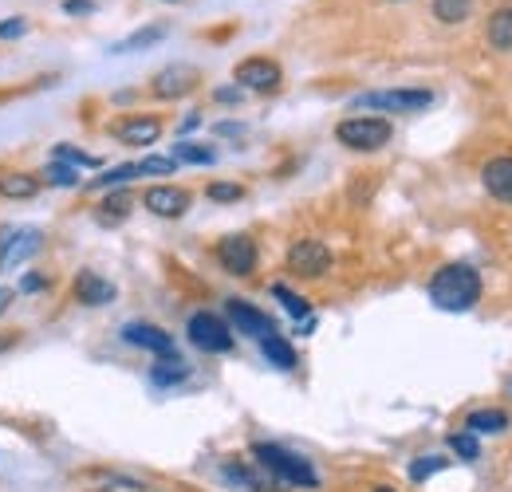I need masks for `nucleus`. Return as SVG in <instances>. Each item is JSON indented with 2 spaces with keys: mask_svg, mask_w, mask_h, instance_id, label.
I'll list each match as a JSON object with an SVG mask.
<instances>
[{
  "mask_svg": "<svg viewBox=\"0 0 512 492\" xmlns=\"http://www.w3.org/2000/svg\"><path fill=\"white\" fill-rule=\"evenodd\" d=\"M430 300L438 311H469L481 300V272L473 264H446L430 280Z\"/></svg>",
  "mask_w": 512,
  "mask_h": 492,
  "instance_id": "nucleus-1",
  "label": "nucleus"
},
{
  "mask_svg": "<svg viewBox=\"0 0 512 492\" xmlns=\"http://www.w3.org/2000/svg\"><path fill=\"white\" fill-rule=\"evenodd\" d=\"M253 457L276 485H296V489H316L320 485V473L312 469V461H304L300 453H292L276 441H256Z\"/></svg>",
  "mask_w": 512,
  "mask_h": 492,
  "instance_id": "nucleus-2",
  "label": "nucleus"
},
{
  "mask_svg": "<svg viewBox=\"0 0 512 492\" xmlns=\"http://www.w3.org/2000/svg\"><path fill=\"white\" fill-rule=\"evenodd\" d=\"M434 103V91L426 87H394V91H367L355 95V111H386V115H414Z\"/></svg>",
  "mask_w": 512,
  "mask_h": 492,
  "instance_id": "nucleus-3",
  "label": "nucleus"
},
{
  "mask_svg": "<svg viewBox=\"0 0 512 492\" xmlns=\"http://www.w3.org/2000/svg\"><path fill=\"white\" fill-rule=\"evenodd\" d=\"M390 134H394V126L379 119V115H355V119H343V123L335 126V138H339V146H347V150H355V154H375V150H383L386 142H390Z\"/></svg>",
  "mask_w": 512,
  "mask_h": 492,
  "instance_id": "nucleus-4",
  "label": "nucleus"
},
{
  "mask_svg": "<svg viewBox=\"0 0 512 492\" xmlns=\"http://www.w3.org/2000/svg\"><path fill=\"white\" fill-rule=\"evenodd\" d=\"M186 335H190L193 347L205 351V355H225V351H233V327H229L221 315H213V311H193L190 323H186Z\"/></svg>",
  "mask_w": 512,
  "mask_h": 492,
  "instance_id": "nucleus-5",
  "label": "nucleus"
},
{
  "mask_svg": "<svg viewBox=\"0 0 512 492\" xmlns=\"http://www.w3.org/2000/svg\"><path fill=\"white\" fill-rule=\"evenodd\" d=\"M331 248L316 241V237H304V241H292L288 248V272L300 276V280H323L331 272Z\"/></svg>",
  "mask_w": 512,
  "mask_h": 492,
  "instance_id": "nucleus-6",
  "label": "nucleus"
},
{
  "mask_svg": "<svg viewBox=\"0 0 512 492\" xmlns=\"http://www.w3.org/2000/svg\"><path fill=\"white\" fill-rule=\"evenodd\" d=\"M233 79H237L241 91H260V95H268V91H276V87L284 83V71H280V63L268 60V56H253V60H241L233 67Z\"/></svg>",
  "mask_w": 512,
  "mask_h": 492,
  "instance_id": "nucleus-7",
  "label": "nucleus"
},
{
  "mask_svg": "<svg viewBox=\"0 0 512 492\" xmlns=\"http://www.w3.org/2000/svg\"><path fill=\"white\" fill-rule=\"evenodd\" d=\"M217 264L229 276H253L256 272V241L245 233H233L225 241H217Z\"/></svg>",
  "mask_w": 512,
  "mask_h": 492,
  "instance_id": "nucleus-8",
  "label": "nucleus"
},
{
  "mask_svg": "<svg viewBox=\"0 0 512 492\" xmlns=\"http://www.w3.org/2000/svg\"><path fill=\"white\" fill-rule=\"evenodd\" d=\"M44 248V233L40 229H4L0 233V272L24 264L28 256H36Z\"/></svg>",
  "mask_w": 512,
  "mask_h": 492,
  "instance_id": "nucleus-9",
  "label": "nucleus"
},
{
  "mask_svg": "<svg viewBox=\"0 0 512 492\" xmlns=\"http://www.w3.org/2000/svg\"><path fill=\"white\" fill-rule=\"evenodd\" d=\"M197 67L190 63H170V67H162L154 79H150V95L154 99H182V95H190L193 87H197Z\"/></svg>",
  "mask_w": 512,
  "mask_h": 492,
  "instance_id": "nucleus-10",
  "label": "nucleus"
},
{
  "mask_svg": "<svg viewBox=\"0 0 512 492\" xmlns=\"http://www.w3.org/2000/svg\"><path fill=\"white\" fill-rule=\"evenodd\" d=\"M142 205H146L154 217L174 221V217H186V209H190V193H186L182 185H150V189L142 193Z\"/></svg>",
  "mask_w": 512,
  "mask_h": 492,
  "instance_id": "nucleus-11",
  "label": "nucleus"
},
{
  "mask_svg": "<svg viewBox=\"0 0 512 492\" xmlns=\"http://www.w3.org/2000/svg\"><path fill=\"white\" fill-rule=\"evenodd\" d=\"M225 311H229V323L237 327V335H249L256 343L268 339V335H276V323H272L264 311H256L249 300H229Z\"/></svg>",
  "mask_w": 512,
  "mask_h": 492,
  "instance_id": "nucleus-12",
  "label": "nucleus"
},
{
  "mask_svg": "<svg viewBox=\"0 0 512 492\" xmlns=\"http://www.w3.org/2000/svg\"><path fill=\"white\" fill-rule=\"evenodd\" d=\"M75 489L83 492H150L146 481L127 477V473H111V469H87L75 477Z\"/></svg>",
  "mask_w": 512,
  "mask_h": 492,
  "instance_id": "nucleus-13",
  "label": "nucleus"
},
{
  "mask_svg": "<svg viewBox=\"0 0 512 492\" xmlns=\"http://www.w3.org/2000/svg\"><path fill=\"white\" fill-rule=\"evenodd\" d=\"M111 134L127 146H154L162 138V119L158 115H127L111 126Z\"/></svg>",
  "mask_w": 512,
  "mask_h": 492,
  "instance_id": "nucleus-14",
  "label": "nucleus"
},
{
  "mask_svg": "<svg viewBox=\"0 0 512 492\" xmlns=\"http://www.w3.org/2000/svg\"><path fill=\"white\" fill-rule=\"evenodd\" d=\"M123 339H127L130 347H142V351H150V355H174V335H166L162 327H154V323H127L123 327Z\"/></svg>",
  "mask_w": 512,
  "mask_h": 492,
  "instance_id": "nucleus-15",
  "label": "nucleus"
},
{
  "mask_svg": "<svg viewBox=\"0 0 512 492\" xmlns=\"http://www.w3.org/2000/svg\"><path fill=\"white\" fill-rule=\"evenodd\" d=\"M481 185H485L489 197L512 205V158L509 154H497V158H489V162L481 166Z\"/></svg>",
  "mask_w": 512,
  "mask_h": 492,
  "instance_id": "nucleus-16",
  "label": "nucleus"
},
{
  "mask_svg": "<svg viewBox=\"0 0 512 492\" xmlns=\"http://www.w3.org/2000/svg\"><path fill=\"white\" fill-rule=\"evenodd\" d=\"M75 300L87 304V308H103V304L115 300V284L103 280L99 272H79L75 276Z\"/></svg>",
  "mask_w": 512,
  "mask_h": 492,
  "instance_id": "nucleus-17",
  "label": "nucleus"
},
{
  "mask_svg": "<svg viewBox=\"0 0 512 492\" xmlns=\"http://www.w3.org/2000/svg\"><path fill=\"white\" fill-rule=\"evenodd\" d=\"M485 40L493 52H512V4H501L485 20Z\"/></svg>",
  "mask_w": 512,
  "mask_h": 492,
  "instance_id": "nucleus-18",
  "label": "nucleus"
},
{
  "mask_svg": "<svg viewBox=\"0 0 512 492\" xmlns=\"http://www.w3.org/2000/svg\"><path fill=\"white\" fill-rule=\"evenodd\" d=\"M221 473H225V481H229V485H241L245 492H276V481H272V477H264V473H256L253 465L225 461V465H221Z\"/></svg>",
  "mask_w": 512,
  "mask_h": 492,
  "instance_id": "nucleus-19",
  "label": "nucleus"
},
{
  "mask_svg": "<svg viewBox=\"0 0 512 492\" xmlns=\"http://www.w3.org/2000/svg\"><path fill=\"white\" fill-rule=\"evenodd\" d=\"M40 178L36 174H24V170H8L0 174V197L4 201H32L40 193Z\"/></svg>",
  "mask_w": 512,
  "mask_h": 492,
  "instance_id": "nucleus-20",
  "label": "nucleus"
},
{
  "mask_svg": "<svg viewBox=\"0 0 512 492\" xmlns=\"http://www.w3.org/2000/svg\"><path fill=\"white\" fill-rule=\"evenodd\" d=\"M158 40H166V24H150V28H138V32H130L127 40H119L111 52L115 56H130V52H142V48H154Z\"/></svg>",
  "mask_w": 512,
  "mask_h": 492,
  "instance_id": "nucleus-21",
  "label": "nucleus"
},
{
  "mask_svg": "<svg viewBox=\"0 0 512 492\" xmlns=\"http://www.w3.org/2000/svg\"><path fill=\"white\" fill-rule=\"evenodd\" d=\"M150 378H154V386H178V382L190 378V367H186L178 355H162V359L150 367Z\"/></svg>",
  "mask_w": 512,
  "mask_h": 492,
  "instance_id": "nucleus-22",
  "label": "nucleus"
},
{
  "mask_svg": "<svg viewBox=\"0 0 512 492\" xmlns=\"http://www.w3.org/2000/svg\"><path fill=\"white\" fill-rule=\"evenodd\" d=\"M260 351H264V359H268L276 370H296V351H292L288 339L268 335V339H260Z\"/></svg>",
  "mask_w": 512,
  "mask_h": 492,
  "instance_id": "nucleus-23",
  "label": "nucleus"
},
{
  "mask_svg": "<svg viewBox=\"0 0 512 492\" xmlns=\"http://www.w3.org/2000/svg\"><path fill=\"white\" fill-rule=\"evenodd\" d=\"M465 430L469 433H505L509 430V414L505 410H473L465 418Z\"/></svg>",
  "mask_w": 512,
  "mask_h": 492,
  "instance_id": "nucleus-24",
  "label": "nucleus"
},
{
  "mask_svg": "<svg viewBox=\"0 0 512 492\" xmlns=\"http://www.w3.org/2000/svg\"><path fill=\"white\" fill-rule=\"evenodd\" d=\"M127 217H130V193H123V189H115V193L99 205V213H95L99 225H119V221H127Z\"/></svg>",
  "mask_w": 512,
  "mask_h": 492,
  "instance_id": "nucleus-25",
  "label": "nucleus"
},
{
  "mask_svg": "<svg viewBox=\"0 0 512 492\" xmlns=\"http://www.w3.org/2000/svg\"><path fill=\"white\" fill-rule=\"evenodd\" d=\"M272 296L284 304V311H288L292 319H312V304H308L304 296H296L288 284H272Z\"/></svg>",
  "mask_w": 512,
  "mask_h": 492,
  "instance_id": "nucleus-26",
  "label": "nucleus"
},
{
  "mask_svg": "<svg viewBox=\"0 0 512 492\" xmlns=\"http://www.w3.org/2000/svg\"><path fill=\"white\" fill-rule=\"evenodd\" d=\"M174 162L209 166V162H217V150H209V146H197V142H178V146H174Z\"/></svg>",
  "mask_w": 512,
  "mask_h": 492,
  "instance_id": "nucleus-27",
  "label": "nucleus"
},
{
  "mask_svg": "<svg viewBox=\"0 0 512 492\" xmlns=\"http://www.w3.org/2000/svg\"><path fill=\"white\" fill-rule=\"evenodd\" d=\"M469 12H473V0H434V16L442 24H461L469 20Z\"/></svg>",
  "mask_w": 512,
  "mask_h": 492,
  "instance_id": "nucleus-28",
  "label": "nucleus"
},
{
  "mask_svg": "<svg viewBox=\"0 0 512 492\" xmlns=\"http://www.w3.org/2000/svg\"><path fill=\"white\" fill-rule=\"evenodd\" d=\"M442 469H446V457H442V453H426V457H418V461L410 465V481L422 485V481H430V477L442 473Z\"/></svg>",
  "mask_w": 512,
  "mask_h": 492,
  "instance_id": "nucleus-29",
  "label": "nucleus"
},
{
  "mask_svg": "<svg viewBox=\"0 0 512 492\" xmlns=\"http://www.w3.org/2000/svg\"><path fill=\"white\" fill-rule=\"evenodd\" d=\"M56 162H64L71 170H99V158L95 154H83V150H75V146H56Z\"/></svg>",
  "mask_w": 512,
  "mask_h": 492,
  "instance_id": "nucleus-30",
  "label": "nucleus"
},
{
  "mask_svg": "<svg viewBox=\"0 0 512 492\" xmlns=\"http://www.w3.org/2000/svg\"><path fill=\"white\" fill-rule=\"evenodd\" d=\"M130 178H138V162H127V166L107 170L103 178H95V185H99V189H119V185H127Z\"/></svg>",
  "mask_w": 512,
  "mask_h": 492,
  "instance_id": "nucleus-31",
  "label": "nucleus"
},
{
  "mask_svg": "<svg viewBox=\"0 0 512 492\" xmlns=\"http://www.w3.org/2000/svg\"><path fill=\"white\" fill-rule=\"evenodd\" d=\"M449 449H453L457 457H465V461H477V457H481L477 433H453V437H449Z\"/></svg>",
  "mask_w": 512,
  "mask_h": 492,
  "instance_id": "nucleus-32",
  "label": "nucleus"
},
{
  "mask_svg": "<svg viewBox=\"0 0 512 492\" xmlns=\"http://www.w3.org/2000/svg\"><path fill=\"white\" fill-rule=\"evenodd\" d=\"M205 197H209V201H241V197H245V189H241V185H233V182H213L209 189H205Z\"/></svg>",
  "mask_w": 512,
  "mask_h": 492,
  "instance_id": "nucleus-33",
  "label": "nucleus"
},
{
  "mask_svg": "<svg viewBox=\"0 0 512 492\" xmlns=\"http://www.w3.org/2000/svg\"><path fill=\"white\" fill-rule=\"evenodd\" d=\"M44 178H48L52 185H67V189H71V185H79V170H71V166H64V162H52Z\"/></svg>",
  "mask_w": 512,
  "mask_h": 492,
  "instance_id": "nucleus-34",
  "label": "nucleus"
},
{
  "mask_svg": "<svg viewBox=\"0 0 512 492\" xmlns=\"http://www.w3.org/2000/svg\"><path fill=\"white\" fill-rule=\"evenodd\" d=\"M174 166H178L174 158H158V154H150V158L138 162V174H162V178H166V174H174Z\"/></svg>",
  "mask_w": 512,
  "mask_h": 492,
  "instance_id": "nucleus-35",
  "label": "nucleus"
},
{
  "mask_svg": "<svg viewBox=\"0 0 512 492\" xmlns=\"http://www.w3.org/2000/svg\"><path fill=\"white\" fill-rule=\"evenodd\" d=\"M28 32V20L24 16H8V20H0V40H20Z\"/></svg>",
  "mask_w": 512,
  "mask_h": 492,
  "instance_id": "nucleus-36",
  "label": "nucleus"
},
{
  "mask_svg": "<svg viewBox=\"0 0 512 492\" xmlns=\"http://www.w3.org/2000/svg\"><path fill=\"white\" fill-rule=\"evenodd\" d=\"M67 16H91L95 12V0H64Z\"/></svg>",
  "mask_w": 512,
  "mask_h": 492,
  "instance_id": "nucleus-37",
  "label": "nucleus"
},
{
  "mask_svg": "<svg viewBox=\"0 0 512 492\" xmlns=\"http://www.w3.org/2000/svg\"><path fill=\"white\" fill-rule=\"evenodd\" d=\"M44 288H48V276H40V272H28L20 280V292H44Z\"/></svg>",
  "mask_w": 512,
  "mask_h": 492,
  "instance_id": "nucleus-38",
  "label": "nucleus"
},
{
  "mask_svg": "<svg viewBox=\"0 0 512 492\" xmlns=\"http://www.w3.org/2000/svg\"><path fill=\"white\" fill-rule=\"evenodd\" d=\"M241 95H245L241 87H221L217 91V103H241Z\"/></svg>",
  "mask_w": 512,
  "mask_h": 492,
  "instance_id": "nucleus-39",
  "label": "nucleus"
},
{
  "mask_svg": "<svg viewBox=\"0 0 512 492\" xmlns=\"http://www.w3.org/2000/svg\"><path fill=\"white\" fill-rule=\"evenodd\" d=\"M12 300H16V292H12V288H0V315L8 311V304H12Z\"/></svg>",
  "mask_w": 512,
  "mask_h": 492,
  "instance_id": "nucleus-40",
  "label": "nucleus"
},
{
  "mask_svg": "<svg viewBox=\"0 0 512 492\" xmlns=\"http://www.w3.org/2000/svg\"><path fill=\"white\" fill-rule=\"evenodd\" d=\"M16 343V331H0V351H8Z\"/></svg>",
  "mask_w": 512,
  "mask_h": 492,
  "instance_id": "nucleus-41",
  "label": "nucleus"
},
{
  "mask_svg": "<svg viewBox=\"0 0 512 492\" xmlns=\"http://www.w3.org/2000/svg\"><path fill=\"white\" fill-rule=\"evenodd\" d=\"M193 126H201V115H190V119H182V134L193 130Z\"/></svg>",
  "mask_w": 512,
  "mask_h": 492,
  "instance_id": "nucleus-42",
  "label": "nucleus"
},
{
  "mask_svg": "<svg viewBox=\"0 0 512 492\" xmlns=\"http://www.w3.org/2000/svg\"><path fill=\"white\" fill-rule=\"evenodd\" d=\"M375 492H394V489H386V485H379V489H375Z\"/></svg>",
  "mask_w": 512,
  "mask_h": 492,
  "instance_id": "nucleus-43",
  "label": "nucleus"
},
{
  "mask_svg": "<svg viewBox=\"0 0 512 492\" xmlns=\"http://www.w3.org/2000/svg\"><path fill=\"white\" fill-rule=\"evenodd\" d=\"M509 390H512V386H509Z\"/></svg>",
  "mask_w": 512,
  "mask_h": 492,
  "instance_id": "nucleus-44",
  "label": "nucleus"
}]
</instances>
